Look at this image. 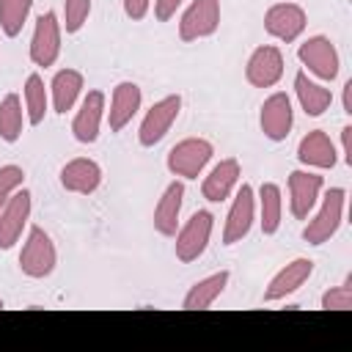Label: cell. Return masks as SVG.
<instances>
[{"label":"cell","instance_id":"1","mask_svg":"<svg viewBox=\"0 0 352 352\" xmlns=\"http://www.w3.org/2000/svg\"><path fill=\"white\" fill-rule=\"evenodd\" d=\"M55 261H58V253H55L50 234L44 228L33 226L28 234V242L22 245V253H19V270L28 278H47L55 270Z\"/></svg>","mask_w":352,"mask_h":352},{"label":"cell","instance_id":"2","mask_svg":"<svg viewBox=\"0 0 352 352\" xmlns=\"http://www.w3.org/2000/svg\"><path fill=\"white\" fill-rule=\"evenodd\" d=\"M344 198H346V192L341 187L327 190V195L322 201V209L316 212L314 220H308V226L302 231V239L308 245H322V242H327L338 231L341 217H344Z\"/></svg>","mask_w":352,"mask_h":352},{"label":"cell","instance_id":"3","mask_svg":"<svg viewBox=\"0 0 352 352\" xmlns=\"http://www.w3.org/2000/svg\"><path fill=\"white\" fill-rule=\"evenodd\" d=\"M209 160H212V143L204 138H187L168 151V170L182 179H198V173Z\"/></svg>","mask_w":352,"mask_h":352},{"label":"cell","instance_id":"4","mask_svg":"<svg viewBox=\"0 0 352 352\" xmlns=\"http://www.w3.org/2000/svg\"><path fill=\"white\" fill-rule=\"evenodd\" d=\"M212 226H214L212 212H206V209L195 212V214L184 223V228L176 234V258L184 261V264L195 261V258L206 250V245H209Z\"/></svg>","mask_w":352,"mask_h":352},{"label":"cell","instance_id":"5","mask_svg":"<svg viewBox=\"0 0 352 352\" xmlns=\"http://www.w3.org/2000/svg\"><path fill=\"white\" fill-rule=\"evenodd\" d=\"M179 110H182V96H179V94H170V96L154 102L151 110L146 113L143 124H140V132H138L140 146H157V143L170 132V126H173Z\"/></svg>","mask_w":352,"mask_h":352},{"label":"cell","instance_id":"6","mask_svg":"<svg viewBox=\"0 0 352 352\" xmlns=\"http://www.w3.org/2000/svg\"><path fill=\"white\" fill-rule=\"evenodd\" d=\"M220 25V0H192L190 8L182 14L179 22V38L182 41H198L217 30Z\"/></svg>","mask_w":352,"mask_h":352},{"label":"cell","instance_id":"7","mask_svg":"<svg viewBox=\"0 0 352 352\" xmlns=\"http://www.w3.org/2000/svg\"><path fill=\"white\" fill-rule=\"evenodd\" d=\"M60 55V25L52 11L36 19V30L30 38V60L36 66H52Z\"/></svg>","mask_w":352,"mask_h":352},{"label":"cell","instance_id":"8","mask_svg":"<svg viewBox=\"0 0 352 352\" xmlns=\"http://www.w3.org/2000/svg\"><path fill=\"white\" fill-rule=\"evenodd\" d=\"M297 58L302 60V66H308V72H314L322 80H336L338 74V52L333 41L324 36H314L302 41L297 50Z\"/></svg>","mask_w":352,"mask_h":352},{"label":"cell","instance_id":"9","mask_svg":"<svg viewBox=\"0 0 352 352\" xmlns=\"http://www.w3.org/2000/svg\"><path fill=\"white\" fill-rule=\"evenodd\" d=\"M283 74V55L278 47L272 44H264V47H256L253 55L248 58V66H245V77L250 85L256 88H270L280 80Z\"/></svg>","mask_w":352,"mask_h":352},{"label":"cell","instance_id":"10","mask_svg":"<svg viewBox=\"0 0 352 352\" xmlns=\"http://www.w3.org/2000/svg\"><path fill=\"white\" fill-rule=\"evenodd\" d=\"M28 217H30V192L19 190L8 198V204L0 212V250H8L16 245Z\"/></svg>","mask_w":352,"mask_h":352},{"label":"cell","instance_id":"11","mask_svg":"<svg viewBox=\"0 0 352 352\" xmlns=\"http://www.w3.org/2000/svg\"><path fill=\"white\" fill-rule=\"evenodd\" d=\"M264 30L280 41H294L305 30V11L294 3L270 6L264 14Z\"/></svg>","mask_w":352,"mask_h":352},{"label":"cell","instance_id":"12","mask_svg":"<svg viewBox=\"0 0 352 352\" xmlns=\"http://www.w3.org/2000/svg\"><path fill=\"white\" fill-rule=\"evenodd\" d=\"M253 209H256V201H253V187L250 184H242L231 209H228V217H226V228H223V245H234V242H242L253 226Z\"/></svg>","mask_w":352,"mask_h":352},{"label":"cell","instance_id":"13","mask_svg":"<svg viewBox=\"0 0 352 352\" xmlns=\"http://www.w3.org/2000/svg\"><path fill=\"white\" fill-rule=\"evenodd\" d=\"M319 190H322V176L305 173V170H292L289 173V195H292L289 206H292V214L297 220H305L311 214V209L316 206Z\"/></svg>","mask_w":352,"mask_h":352},{"label":"cell","instance_id":"14","mask_svg":"<svg viewBox=\"0 0 352 352\" xmlns=\"http://www.w3.org/2000/svg\"><path fill=\"white\" fill-rule=\"evenodd\" d=\"M261 132L270 138V140H286L289 129H292V102L286 94H272L270 99H264L261 104Z\"/></svg>","mask_w":352,"mask_h":352},{"label":"cell","instance_id":"15","mask_svg":"<svg viewBox=\"0 0 352 352\" xmlns=\"http://www.w3.org/2000/svg\"><path fill=\"white\" fill-rule=\"evenodd\" d=\"M104 116V94L102 91H88L74 121H72V132L80 143H94L99 138V124Z\"/></svg>","mask_w":352,"mask_h":352},{"label":"cell","instance_id":"16","mask_svg":"<svg viewBox=\"0 0 352 352\" xmlns=\"http://www.w3.org/2000/svg\"><path fill=\"white\" fill-rule=\"evenodd\" d=\"M99 182H102V168L94 160L77 157V160H72V162H66L60 168V184L69 192L88 195V192H94L99 187Z\"/></svg>","mask_w":352,"mask_h":352},{"label":"cell","instance_id":"17","mask_svg":"<svg viewBox=\"0 0 352 352\" xmlns=\"http://www.w3.org/2000/svg\"><path fill=\"white\" fill-rule=\"evenodd\" d=\"M311 272H314V261H311V258H294V261H289V264L270 280V286H267V292H264V300L272 302V300H280V297L297 292V289L311 278Z\"/></svg>","mask_w":352,"mask_h":352},{"label":"cell","instance_id":"18","mask_svg":"<svg viewBox=\"0 0 352 352\" xmlns=\"http://www.w3.org/2000/svg\"><path fill=\"white\" fill-rule=\"evenodd\" d=\"M236 182H239V162L234 157H228V160H220L209 170V176L201 184V192H204L206 201L220 204V201H226L231 195V190L236 187Z\"/></svg>","mask_w":352,"mask_h":352},{"label":"cell","instance_id":"19","mask_svg":"<svg viewBox=\"0 0 352 352\" xmlns=\"http://www.w3.org/2000/svg\"><path fill=\"white\" fill-rule=\"evenodd\" d=\"M140 88L135 85V82H118L116 88H113V99H110V116H107V121H110V132H121L129 121H132V116L140 110Z\"/></svg>","mask_w":352,"mask_h":352},{"label":"cell","instance_id":"20","mask_svg":"<svg viewBox=\"0 0 352 352\" xmlns=\"http://www.w3.org/2000/svg\"><path fill=\"white\" fill-rule=\"evenodd\" d=\"M182 201H184V184L182 182H170L154 209V228L162 236H176L179 228V212H182Z\"/></svg>","mask_w":352,"mask_h":352},{"label":"cell","instance_id":"21","mask_svg":"<svg viewBox=\"0 0 352 352\" xmlns=\"http://www.w3.org/2000/svg\"><path fill=\"white\" fill-rule=\"evenodd\" d=\"M297 160L302 165H311V168H333L336 165V148H333V140L322 132V129H314L308 132L300 146H297Z\"/></svg>","mask_w":352,"mask_h":352},{"label":"cell","instance_id":"22","mask_svg":"<svg viewBox=\"0 0 352 352\" xmlns=\"http://www.w3.org/2000/svg\"><path fill=\"white\" fill-rule=\"evenodd\" d=\"M226 283H228V272H226V270H220V272H214V275H209V278H204V280L192 283V286H190V292L184 294V302H182V305H184L187 311L209 308V305L223 294Z\"/></svg>","mask_w":352,"mask_h":352},{"label":"cell","instance_id":"23","mask_svg":"<svg viewBox=\"0 0 352 352\" xmlns=\"http://www.w3.org/2000/svg\"><path fill=\"white\" fill-rule=\"evenodd\" d=\"M50 91H52V107H55V113L72 110V104L77 102V96L82 91V74L77 69H60L52 77Z\"/></svg>","mask_w":352,"mask_h":352},{"label":"cell","instance_id":"24","mask_svg":"<svg viewBox=\"0 0 352 352\" xmlns=\"http://www.w3.org/2000/svg\"><path fill=\"white\" fill-rule=\"evenodd\" d=\"M294 91H297V99H300V104H302V110L308 116H322L333 102V94L327 88H322V85H316L314 80H308L305 72H297Z\"/></svg>","mask_w":352,"mask_h":352},{"label":"cell","instance_id":"25","mask_svg":"<svg viewBox=\"0 0 352 352\" xmlns=\"http://www.w3.org/2000/svg\"><path fill=\"white\" fill-rule=\"evenodd\" d=\"M258 206H261V231L270 236L280 228V209H283V201H280V187L275 182H264L261 190H258Z\"/></svg>","mask_w":352,"mask_h":352},{"label":"cell","instance_id":"26","mask_svg":"<svg viewBox=\"0 0 352 352\" xmlns=\"http://www.w3.org/2000/svg\"><path fill=\"white\" fill-rule=\"evenodd\" d=\"M22 135V102L16 94H8L0 102V138L6 143H16Z\"/></svg>","mask_w":352,"mask_h":352},{"label":"cell","instance_id":"27","mask_svg":"<svg viewBox=\"0 0 352 352\" xmlns=\"http://www.w3.org/2000/svg\"><path fill=\"white\" fill-rule=\"evenodd\" d=\"M33 0H0V28L8 38L22 33V25L30 14Z\"/></svg>","mask_w":352,"mask_h":352},{"label":"cell","instance_id":"28","mask_svg":"<svg viewBox=\"0 0 352 352\" xmlns=\"http://www.w3.org/2000/svg\"><path fill=\"white\" fill-rule=\"evenodd\" d=\"M25 104H28V121L36 126L44 121L47 113V88L38 74H30L25 80Z\"/></svg>","mask_w":352,"mask_h":352},{"label":"cell","instance_id":"29","mask_svg":"<svg viewBox=\"0 0 352 352\" xmlns=\"http://www.w3.org/2000/svg\"><path fill=\"white\" fill-rule=\"evenodd\" d=\"M88 11H91V0H63V28L66 33H77L85 19H88Z\"/></svg>","mask_w":352,"mask_h":352},{"label":"cell","instance_id":"30","mask_svg":"<svg viewBox=\"0 0 352 352\" xmlns=\"http://www.w3.org/2000/svg\"><path fill=\"white\" fill-rule=\"evenodd\" d=\"M322 308H327V311H349V308H352V275H349L341 286L324 292Z\"/></svg>","mask_w":352,"mask_h":352},{"label":"cell","instance_id":"31","mask_svg":"<svg viewBox=\"0 0 352 352\" xmlns=\"http://www.w3.org/2000/svg\"><path fill=\"white\" fill-rule=\"evenodd\" d=\"M22 182H25V170L19 165H3L0 168V212L8 204V198L14 195V190L22 187Z\"/></svg>","mask_w":352,"mask_h":352},{"label":"cell","instance_id":"32","mask_svg":"<svg viewBox=\"0 0 352 352\" xmlns=\"http://www.w3.org/2000/svg\"><path fill=\"white\" fill-rule=\"evenodd\" d=\"M184 0H154V16L160 19V22H168L173 14H176V8L182 6Z\"/></svg>","mask_w":352,"mask_h":352},{"label":"cell","instance_id":"33","mask_svg":"<svg viewBox=\"0 0 352 352\" xmlns=\"http://www.w3.org/2000/svg\"><path fill=\"white\" fill-rule=\"evenodd\" d=\"M148 3L151 0H124V11L129 19H143L148 14Z\"/></svg>","mask_w":352,"mask_h":352},{"label":"cell","instance_id":"34","mask_svg":"<svg viewBox=\"0 0 352 352\" xmlns=\"http://www.w3.org/2000/svg\"><path fill=\"white\" fill-rule=\"evenodd\" d=\"M341 146H344V162L352 165V126L341 129Z\"/></svg>","mask_w":352,"mask_h":352},{"label":"cell","instance_id":"35","mask_svg":"<svg viewBox=\"0 0 352 352\" xmlns=\"http://www.w3.org/2000/svg\"><path fill=\"white\" fill-rule=\"evenodd\" d=\"M344 113L352 116V80H346L344 85Z\"/></svg>","mask_w":352,"mask_h":352},{"label":"cell","instance_id":"36","mask_svg":"<svg viewBox=\"0 0 352 352\" xmlns=\"http://www.w3.org/2000/svg\"><path fill=\"white\" fill-rule=\"evenodd\" d=\"M0 308H3V300H0Z\"/></svg>","mask_w":352,"mask_h":352}]
</instances>
